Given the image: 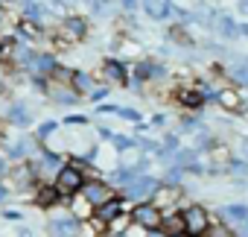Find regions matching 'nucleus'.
<instances>
[{
    "label": "nucleus",
    "instance_id": "obj_1",
    "mask_svg": "<svg viewBox=\"0 0 248 237\" xmlns=\"http://www.w3.org/2000/svg\"><path fill=\"white\" fill-rule=\"evenodd\" d=\"M82 187H85V176H82L79 167H67V164H64V167L56 173V190H59L62 196H76Z\"/></svg>",
    "mask_w": 248,
    "mask_h": 237
},
{
    "label": "nucleus",
    "instance_id": "obj_2",
    "mask_svg": "<svg viewBox=\"0 0 248 237\" xmlns=\"http://www.w3.org/2000/svg\"><path fill=\"white\" fill-rule=\"evenodd\" d=\"M132 222H135V225H140V228H158V225L164 222V214H161V208H158V205L143 202V205H138V208L132 211Z\"/></svg>",
    "mask_w": 248,
    "mask_h": 237
},
{
    "label": "nucleus",
    "instance_id": "obj_3",
    "mask_svg": "<svg viewBox=\"0 0 248 237\" xmlns=\"http://www.w3.org/2000/svg\"><path fill=\"white\" fill-rule=\"evenodd\" d=\"M184 228H187V234H193V237L204 234V231L210 228L207 211H204V208H199V205H190V208L184 211Z\"/></svg>",
    "mask_w": 248,
    "mask_h": 237
},
{
    "label": "nucleus",
    "instance_id": "obj_4",
    "mask_svg": "<svg viewBox=\"0 0 248 237\" xmlns=\"http://www.w3.org/2000/svg\"><path fill=\"white\" fill-rule=\"evenodd\" d=\"M158 193V182L155 179H149V176H138V179H132L129 185H126V196L129 199H149V196H155Z\"/></svg>",
    "mask_w": 248,
    "mask_h": 237
},
{
    "label": "nucleus",
    "instance_id": "obj_5",
    "mask_svg": "<svg viewBox=\"0 0 248 237\" xmlns=\"http://www.w3.org/2000/svg\"><path fill=\"white\" fill-rule=\"evenodd\" d=\"M82 196H85L93 208H99V205H105L108 199H114V193H111L108 185H102V182H88V185L82 187Z\"/></svg>",
    "mask_w": 248,
    "mask_h": 237
},
{
    "label": "nucleus",
    "instance_id": "obj_6",
    "mask_svg": "<svg viewBox=\"0 0 248 237\" xmlns=\"http://www.w3.org/2000/svg\"><path fill=\"white\" fill-rule=\"evenodd\" d=\"M76 231H79V222H76V217H56V220H50V234L53 237H76Z\"/></svg>",
    "mask_w": 248,
    "mask_h": 237
},
{
    "label": "nucleus",
    "instance_id": "obj_7",
    "mask_svg": "<svg viewBox=\"0 0 248 237\" xmlns=\"http://www.w3.org/2000/svg\"><path fill=\"white\" fill-rule=\"evenodd\" d=\"M62 35L67 38V41H79V38H85L88 35V24H85V18H64V24H62Z\"/></svg>",
    "mask_w": 248,
    "mask_h": 237
},
{
    "label": "nucleus",
    "instance_id": "obj_8",
    "mask_svg": "<svg viewBox=\"0 0 248 237\" xmlns=\"http://www.w3.org/2000/svg\"><path fill=\"white\" fill-rule=\"evenodd\" d=\"M161 228H164L167 237H178V234H184V231H187V228H184V214H164Z\"/></svg>",
    "mask_w": 248,
    "mask_h": 237
},
{
    "label": "nucleus",
    "instance_id": "obj_9",
    "mask_svg": "<svg viewBox=\"0 0 248 237\" xmlns=\"http://www.w3.org/2000/svg\"><path fill=\"white\" fill-rule=\"evenodd\" d=\"M123 214V202L114 196V199H108L105 205H99L96 208V220H102V222H111V220H117Z\"/></svg>",
    "mask_w": 248,
    "mask_h": 237
},
{
    "label": "nucleus",
    "instance_id": "obj_10",
    "mask_svg": "<svg viewBox=\"0 0 248 237\" xmlns=\"http://www.w3.org/2000/svg\"><path fill=\"white\" fill-rule=\"evenodd\" d=\"M143 9H146L149 18L161 21V18L170 15V0H143Z\"/></svg>",
    "mask_w": 248,
    "mask_h": 237
},
{
    "label": "nucleus",
    "instance_id": "obj_11",
    "mask_svg": "<svg viewBox=\"0 0 248 237\" xmlns=\"http://www.w3.org/2000/svg\"><path fill=\"white\" fill-rule=\"evenodd\" d=\"M216 100H219V105H222V108H228V111H236V108H242V100H239V94H236L233 88H225V91H219V94H216Z\"/></svg>",
    "mask_w": 248,
    "mask_h": 237
},
{
    "label": "nucleus",
    "instance_id": "obj_12",
    "mask_svg": "<svg viewBox=\"0 0 248 237\" xmlns=\"http://www.w3.org/2000/svg\"><path fill=\"white\" fill-rule=\"evenodd\" d=\"M222 220L225 222H248V208L245 205H225L222 208Z\"/></svg>",
    "mask_w": 248,
    "mask_h": 237
},
{
    "label": "nucleus",
    "instance_id": "obj_13",
    "mask_svg": "<svg viewBox=\"0 0 248 237\" xmlns=\"http://www.w3.org/2000/svg\"><path fill=\"white\" fill-rule=\"evenodd\" d=\"M30 68H32L35 73H44V70H56V62H53L50 53H35L32 62H30Z\"/></svg>",
    "mask_w": 248,
    "mask_h": 237
},
{
    "label": "nucleus",
    "instance_id": "obj_14",
    "mask_svg": "<svg viewBox=\"0 0 248 237\" xmlns=\"http://www.w3.org/2000/svg\"><path fill=\"white\" fill-rule=\"evenodd\" d=\"M216 30H219L225 38H236V35H239V30H236L233 18H228V15H219V18H216Z\"/></svg>",
    "mask_w": 248,
    "mask_h": 237
},
{
    "label": "nucleus",
    "instance_id": "obj_15",
    "mask_svg": "<svg viewBox=\"0 0 248 237\" xmlns=\"http://www.w3.org/2000/svg\"><path fill=\"white\" fill-rule=\"evenodd\" d=\"M70 85H73V91H76V94H91L93 79H91L88 73H73V76H70Z\"/></svg>",
    "mask_w": 248,
    "mask_h": 237
},
{
    "label": "nucleus",
    "instance_id": "obj_16",
    "mask_svg": "<svg viewBox=\"0 0 248 237\" xmlns=\"http://www.w3.org/2000/svg\"><path fill=\"white\" fill-rule=\"evenodd\" d=\"M102 73H105V79H111V82H126V73H123V65H120V62H105Z\"/></svg>",
    "mask_w": 248,
    "mask_h": 237
},
{
    "label": "nucleus",
    "instance_id": "obj_17",
    "mask_svg": "<svg viewBox=\"0 0 248 237\" xmlns=\"http://www.w3.org/2000/svg\"><path fill=\"white\" fill-rule=\"evenodd\" d=\"M59 196H62V193H59L56 187H47V185H44V187L38 190V196H35V199H38V205H44V208H47V205H53Z\"/></svg>",
    "mask_w": 248,
    "mask_h": 237
},
{
    "label": "nucleus",
    "instance_id": "obj_18",
    "mask_svg": "<svg viewBox=\"0 0 248 237\" xmlns=\"http://www.w3.org/2000/svg\"><path fill=\"white\" fill-rule=\"evenodd\" d=\"M9 120H12L15 126H27V123H30V114H27V108L12 105V108H9Z\"/></svg>",
    "mask_w": 248,
    "mask_h": 237
},
{
    "label": "nucleus",
    "instance_id": "obj_19",
    "mask_svg": "<svg viewBox=\"0 0 248 237\" xmlns=\"http://www.w3.org/2000/svg\"><path fill=\"white\" fill-rule=\"evenodd\" d=\"M178 100H181L184 105H190V108H199L204 97H202L199 91H181V94H178Z\"/></svg>",
    "mask_w": 248,
    "mask_h": 237
},
{
    "label": "nucleus",
    "instance_id": "obj_20",
    "mask_svg": "<svg viewBox=\"0 0 248 237\" xmlns=\"http://www.w3.org/2000/svg\"><path fill=\"white\" fill-rule=\"evenodd\" d=\"M231 76H233L236 82L248 85V59H245V62H239V65H233V68H231Z\"/></svg>",
    "mask_w": 248,
    "mask_h": 237
},
{
    "label": "nucleus",
    "instance_id": "obj_21",
    "mask_svg": "<svg viewBox=\"0 0 248 237\" xmlns=\"http://www.w3.org/2000/svg\"><path fill=\"white\" fill-rule=\"evenodd\" d=\"M38 3H44V12L64 18V3H62V0H38Z\"/></svg>",
    "mask_w": 248,
    "mask_h": 237
},
{
    "label": "nucleus",
    "instance_id": "obj_22",
    "mask_svg": "<svg viewBox=\"0 0 248 237\" xmlns=\"http://www.w3.org/2000/svg\"><path fill=\"white\" fill-rule=\"evenodd\" d=\"M91 208H93V205H91V202H88L85 196H79V199L73 202V214H76V217H88L85 211H91Z\"/></svg>",
    "mask_w": 248,
    "mask_h": 237
},
{
    "label": "nucleus",
    "instance_id": "obj_23",
    "mask_svg": "<svg viewBox=\"0 0 248 237\" xmlns=\"http://www.w3.org/2000/svg\"><path fill=\"white\" fill-rule=\"evenodd\" d=\"M111 144H114L117 150H132V147H135V141L126 138V135H111Z\"/></svg>",
    "mask_w": 248,
    "mask_h": 237
},
{
    "label": "nucleus",
    "instance_id": "obj_24",
    "mask_svg": "<svg viewBox=\"0 0 248 237\" xmlns=\"http://www.w3.org/2000/svg\"><path fill=\"white\" fill-rule=\"evenodd\" d=\"M18 30H21L27 38H38V35H41V33L35 30V24H32V21H21V24H18Z\"/></svg>",
    "mask_w": 248,
    "mask_h": 237
},
{
    "label": "nucleus",
    "instance_id": "obj_25",
    "mask_svg": "<svg viewBox=\"0 0 248 237\" xmlns=\"http://www.w3.org/2000/svg\"><path fill=\"white\" fill-rule=\"evenodd\" d=\"M231 176L245 179V176H248V164H245V161H231Z\"/></svg>",
    "mask_w": 248,
    "mask_h": 237
},
{
    "label": "nucleus",
    "instance_id": "obj_26",
    "mask_svg": "<svg viewBox=\"0 0 248 237\" xmlns=\"http://www.w3.org/2000/svg\"><path fill=\"white\" fill-rule=\"evenodd\" d=\"M56 129H59V123H56V120H47V123H41V129H38V135H41V138H50V135H53Z\"/></svg>",
    "mask_w": 248,
    "mask_h": 237
},
{
    "label": "nucleus",
    "instance_id": "obj_27",
    "mask_svg": "<svg viewBox=\"0 0 248 237\" xmlns=\"http://www.w3.org/2000/svg\"><path fill=\"white\" fill-rule=\"evenodd\" d=\"M175 196H178V190H175V187H167V190H158V202H161V205H164V202H172Z\"/></svg>",
    "mask_w": 248,
    "mask_h": 237
},
{
    "label": "nucleus",
    "instance_id": "obj_28",
    "mask_svg": "<svg viewBox=\"0 0 248 237\" xmlns=\"http://www.w3.org/2000/svg\"><path fill=\"white\" fill-rule=\"evenodd\" d=\"M91 6H93V12H96V15H111V6H108V0H93Z\"/></svg>",
    "mask_w": 248,
    "mask_h": 237
},
{
    "label": "nucleus",
    "instance_id": "obj_29",
    "mask_svg": "<svg viewBox=\"0 0 248 237\" xmlns=\"http://www.w3.org/2000/svg\"><path fill=\"white\" fill-rule=\"evenodd\" d=\"M207 237H233L225 225H213V228H207Z\"/></svg>",
    "mask_w": 248,
    "mask_h": 237
},
{
    "label": "nucleus",
    "instance_id": "obj_30",
    "mask_svg": "<svg viewBox=\"0 0 248 237\" xmlns=\"http://www.w3.org/2000/svg\"><path fill=\"white\" fill-rule=\"evenodd\" d=\"M64 123H67V126H85V123H88V117H82V114H73V117H67Z\"/></svg>",
    "mask_w": 248,
    "mask_h": 237
},
{
    "label": "nucleus",
    "instance_id": "obj_31",
    "mask_svg": "<svg viewBox=\"0 0 248 237\" xmlns=\"http://www.w3.org/2000/svg\"><path fill=\"white\" fill-rule=\"evenodd\" d=\"M120 114H123V117H129L132 123H138V120H140V114H138V111H132V108H120Z\"/></svg>",
    "mask_w": 248,
    "mask_h": 237
},
{
    "label": "nucleus",
    "instance_id": "obj_32",
    "mask_svg": "<svg viewBox=\"0 0 248 237\" xmlns=\"http://www.w3.org/2000/svg\"><path fill=\"white\" fill-rule=\"evenodd\" d=\"M102 97H105V88H96V91H93V94H91V100H93V102H99V100H102Z\"/></svg>",
    "mask_w": 248,
    "mask_h": 237
},
{
    "label": "nucleus",
    "instance_id": "obj_33",
    "mask_svg": "<svg viewBox=\"0 0 248 237\" xmlns=\"http://www.w3.org/2000/svg\"><path fill=\"white\" fill-rule=\"evenodd\" d=\"M120 3H123V6H126V9H129V12H132V9H135V6H138V0H120Z\"/></svg>",
    "mask_w": 248,
    "mask_h": 237
},
{
    "label": "nucleus",
    "instance_id": "obj_34",
    "mask_svg": "<svg viewBox=\"0 0 248 237\" xmlns=\"http://www.w3.org/2000/svg\"><path fill=\"white\" fill-rule=\"evenodd\" d=\"M167 179H170V182H178V179H181V170H170V176H167Z\"/></svg>",
    "mask_w": 248,
    "mask_h": 237
},
{
    "label": "nucleus",
    "instance_id": "obj_35",
    "mask_svg": "<svg viewBox=\"0 0 248 237\" xmlns=\"http://www.w3.org/2000/svg\"><path fill=\"white\" fill-rule=\"evenodd\" d=\"M3 217H6V220H21V211H6Z\"/></svg>",
    "mask_w": 248,
    "mask_h": 237
},
{
    "label": "nucleus",
    "instance_id": "obj_36",
    "mask_svg": "<svg viewBox=\"0 0 248 237\" xmlns=\"http://www.w3.org/2000/svg\"><path fill=\"white\" fill-rule=\"evenodd\" d=\"M6 196H9V187H6V185H0V202H3Z\"/></svg>",
    "mask_w": 248,
    "mask_h": 237
},
{
    "label": "nucleus",
    "instance_id": "obj_37",
    "mask_svg": "<svg viewBox=\"0 0 248 237\" xmlns=\"http://www.w3.org/2000/svg\"><path fill=\"white\" fill-rule=\"evenodd\" d=\"M0 176H6V158L0 155Z\"/></svg>",
    "mask_w": 248,
    "mask_h": 237
},
{
    "label": "nucleus",
    "instance_id": "obj_38",
    "mask_svg": "<svg viewBox=\"0 0 248 237\" xmlns=\"http://www.w3.org/2000/svg\"><path fill=\"white\" fill-rule=\"evenodd\" d=\"M239 150H242V152H245V155H248V138H245V141H242V144H239Z\"/></svg>",
    "mask_w": 248,
    "mask_h": 237
},
{
    "label": "nucleus",
    "instance_id": "obj_39",
    "mask_svg": "<svg viewBox=\"0 0 248 237\" xmlns=\"http://www.w3.org/2000/svg\"><path fill=\"white\" fill-rule=\"evenodd\" d=\"M239 9H242V12L248 15V0H242V3H239Z\"/></svg>",
    "mask_w": 248,
    "mask_h": 237
},
{
    "label": "nucleus",
    "instance_id": "obj_40",
    "mask_svg": "<svg viewBox=\"0 0 248 237\" xmlns=\"http://www.w3.org/2000/svg\"><path fill=\"white\" fill-rule=\"evenodd\" d=\"M239 33H242V35H248V24H245V27H242V30H239Z\"/></svg>",
    "mask_w": 248,
    "mask_h": 237
},
{
    "label": "nucleus",
    "instance_id": "obj_41",
    "mask_svg": "<svg viewBox=\"0 0 248 237\" xmlns=\"http://www.w3.org/2000/svg\"><path fill=\"white\" fill-rule=\"evenodd\" d=\"M152 237H167V234H164V231H161V234H152Z\"/></svg>",
    "mask_w": 248,
    "mask_h": 237
},
{
    "label": "nucleus",
    "instance_id": "obj_42",
    "mask_svg": "<svg viewBox=\"0 0 248 237\" xmlns=\"http://www.w3.org/2000/svg\"><path fill=\"white\" fill-rule=\"evenodd\" d=\"M62 3H64V0H62ZM70 3H73V0H70Z\"/></svg>",
    "mask_w": 248,
    "mask_h": 237
},
{
    "label": "nucleus",
    "instance_id": "obj_43",
    "mask_svg": "<svg viewBox=\"0 0 248 237\" xmlns=\"http://www.w3.org/2000/svg\"><path fill=\"white\" fill-rule=\"evenodd\" d=\"M0 18H3V12H0Z\"/></svg>",
    "mask_w": 248,
    "mask_h": 237
}]
</instances>
